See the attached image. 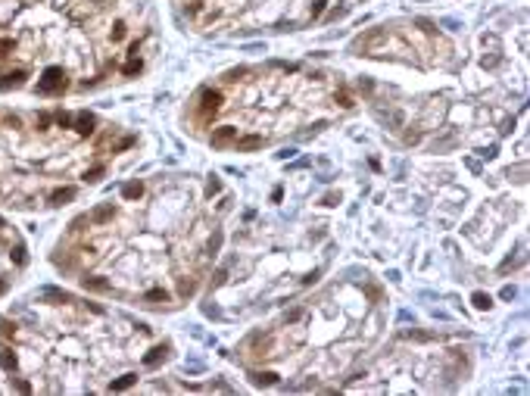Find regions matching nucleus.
I'll use <instances>...</instances> for the list:
<instances>
[{
    "mask_svg": "<svg viewBox=\"0 0 530 396\" xmlns=\"http://www.w3.org/2000/svg\"><path fill=\"white\" fill-rule=\"evenodd\" d=\"M384 325V293L377 287L340 284L315 303L299 306L272 331L250 334L240 346L247 362L272 365L256 371L259 384H275L284 371L299 378H334L374 343Z\"/></svg>",
    "mask_w": 530,
    "mask_h": 396,
    "instance_id": "20e7f679",
    "label": "nucleus"
},
{
    "mask_svg": "<svg viewBox=\"0 0 530 396\" xmlns=\"http://www.w3.org/2000/svg\"><path fill=\"white\" fill-rule=\"evenodd\" d=\"M353 109L356 97L340 78L306 66H243L206 85L187 106L191 131L218 150H259L312 122L318 109Z\"/></svg>",
    "mask_w": 530,
    "mask_h": 396,
    "instance_id": "7ed1b4c3",
    "label": "nucleus"
},
{
    "mask_svg": "<svg viewBox=\"0 0 530 396\" xmlns=\"http://www.w3.org/2000/svg\"><path fill=\"white\" fill-rule=\"evenodd\" d=\"M356 0H175L184 19L200 31H262L306 28L346 16Z\"/></svg>",
    "mask_w": 530,
    "mask_h": 396,
    "instance_id": "39448f33",
    "label": "nucleus"
},
{
    "mask_svg": "<svg viewBox=\"0 0 530 396\" xmlns=\"http://www.w3.org/2000/svg\"><path fill=\"white\" fill-rule=\"evenodd\" d=\"M44 303L47 322H0V365L22 371L28 390H109L119 374L122 390L137 384V368H153L169 355L150 325H140L100 303L53 293Z\"/></svg>",
    "mask_w": 530,
    "mask_h": 396,
    "instance_id": "f03ea898",
    "label": "nucleus"
},
{
    "mask_svg": "<svg viewBox=\"0 0 530 396\" xmlns=\"http://www.w3.org/2000/svg\"><path fill=\"white\" fill-rule=\"evenodd\" d=\"M218 181L197 184L191 175L122 184L69 225L56 265L85 290L119 296L144 309H175L191 300L221 247V206H212Z\"/></svg>",
    "mask_w": 530,
    "mask_h": 396,
    "instance_id": "f257e3e1",
    "label": "nucleus"
}]
</instances>
